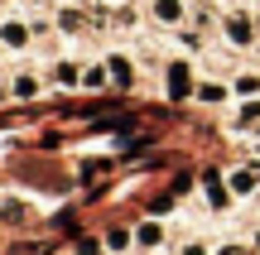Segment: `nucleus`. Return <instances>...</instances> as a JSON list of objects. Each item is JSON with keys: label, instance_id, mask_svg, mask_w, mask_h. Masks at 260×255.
Listing matches in <instances>:
<instances>
[{"label": "nucleus", "instance_id": "obj_1", "mask_svg": "<svg viewBox=\"0 0 260 255\" xmlns=\"http://www.w3.org/2000/svg\"><path fill=\"white\" fill-rule=\"evenodd\" d=\"M188 92H193V77H188V63H169V96H174V101H183Z\"/></svg>", "mask_w": 260, "mask_h": 255}, {"label": "nucleus", "instance_id": "obj_2", "mask_svg": "<svg viewBox=\"0 0 260 255\" xmlns=\"http://www.w3.org/2000/svg\"><path fill=\"white\" fill-rule=\"evenodd\" d=\"M222 24H226V39H232V44H251V39H255L251 15H232V19H222Z\"/></svg>", "mask_w": 260, "mask_h": 255}, {"label": "nucleus", "instance_id": "obj_3", "mask_svg": "<svg viewBox=\"0 0 260 255\" xmlns=\"http://www.w3.org/2000/svg\"><path fill=\"white\" fill-rule=\"evenodd\" d=\"M154 19L159 24H178L183 19V0H154Z\"/></svg>", "mask_w": 260, "mask_h": 255}, {"label": "nucleus", "instance_id": "obj_4", "mask_svg": "<svg viewBox=\"0 0 260 255\" xmlns=\"http://www.w3.org/2000/svg\"><path fill=\"white\" fill-rule=\"evenodd\" d=\"M0 39H5L10 48H24V44H29V29L19 24V19H5V29H0Z\"/></svg>", "mask_w": 260, "mask_h": 255}, {"label": "nucleus", "instance_id": "obj_5", "mask_svg": "<svg viewBox=\"0 0 260 255\" xmlns=\"http://www.w3.org/2000/svg\"><path fill=\"white\" fill-rule=\"evenodd\" d=\"M82 10H63V15H58V29H63V34H82Z\"/></svg>", "mask_w": 260, "mask_h": 255}, {"label": "nucleus", "instance_id": "obj_6", "mask_svg": "<svg viewBox=\"0 0 260 255\" xmlns=\"http://www.w3.org/2000/svg\"><path fill=\"white\" fill-rule=\"evenodd\" d=\"M111 77L116 82H130V58H121V53L111 58Z\"/></svg>", "mask_w": 260, "mask_h": 255}, {"label": "nucleus", "instance_id": "obj_7", "mask_svg": "<svg viewBox=\"0 0 260 255\" xmlns=\"http://www.w3.org/2000/svg\"><path fill=\"white\" fill-rule=\"evenodd\" d=\"M232 188H236V193H251V188H255V173H246V169L232 173Z\"/></svg>", "mask_w": 260, "mask_h": 255}, {"label": "nucleus", "instance_id": "obj_8", "mask_svg": "<svg viewBox=\"0 0 260 255\" xmlns=\"http://www.w3.org/2000/svg\"><path fill=\"white\" fill-rule=\"evenodd\" d=\"M15 96H39V82H34V77H19V82H15Z\"/></svg>", "mask_w": 260, "mask_h": 255}, {"label": "nucleus", "instance_id": "obj_9", "mask_svg": "<svg viewBox=\"0 0 260 255\" xmlns=\"http://www.w3.org/2000/svg\"><path fill=\"white\" fill-rule=\"evenodd\" d=\"M198 96H203V101H226V92H222V87H212V82L198 87Z\"/></svg>", "mask_w": 260, "mask_h": 255}, {"label": "nucleus", "instance_id": "obj_10", "mask_svg": "<svg viewBox=\"0 0 260 255\" xmlns=\"http://www.w3.org/2000/svg\"><path fill=\"white\" fill-rule=\"evenodd\" d=\"M58 82L73 87V82H77V63H58Z\"/></svg>", "mask_w": 260, "mask_h": 255}, {"label": "nucleus", "instance_id": "obj_11", "mask_svg": "<svg viewBox=\"0 0 260 255\" xmlns=\"http://www.w3.org/2000/svg\"><path fill=\"white\" fill-rule=\"evenodd\" d=\"M82 82H87V87H102V82H106V72H102V67H87Z\"/></svg>", "mask_w": 260, "mask_h": 255}, {"label": "nucleus", "instance_id": "obj_12", "mask_svg": "<svg viewBox=\"0 0 260 255\" xmlns=\"http://www.w3.org/2000/svg\"><path fill=\"white\" fill-rule=\"evenodd\" d=\"M222 255H241V250H222Z\"/></svg>", "mask_w": 260, "mask_h": 255}]
</instances>
